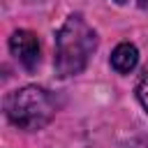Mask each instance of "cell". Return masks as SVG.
Returning <instances> with one entry per match:
<instances>
[{"label": "cell", "instance_id": "obj_7", "mask_svg": "<svg viewBox=\"0 0 148 148\" xmlns=\"http://www.w3.org/2000/svg\"><path fill=\"white\" fill-rule=\"evenodd\" d=\"M116 2H118V5H125V2H127V0H116Z\"/></svg>", "mask_w": 148, "mask_h": 148}, {"label": "cell", "instance_id": "obj_3", "mask_svg": "<svg viewBox=\"0 0 148 148\" xmlns=\"http://www.w3.org/2000/svg\"><path fill=\"white\" fill-rule=\"evenodd\" d=\"M9 51L28 72L39 65V39L30 30H16L9 37Z\"/></svg>", "mask_w": 148, "mask_h": 148}, {"label": "cell", "instance_id": "obj_6", "mask_svg": "<svg viewBox=\"0 0 148 148\" xmlns=\"http://www.w3.org/2000/svg\"><path fill=\"white\" fill-rule=\"evenodd\" d=\"M148 5V0H139V7H146Z\"/></svg>", "mask_w": 148, "mask_h": 148}, {"label": "cell", "instance_id": "obj_1", "mask_svg": "<svg viewBox=\"0 0 148 148\" xmlns=\"http://www.w3.org/2000/svg\"><path fill=\"white\" fill-rule=\"evenodd\" d=\"M97 49V32L81 16L72 14L56 35V72L60 76L81 74Z\"/></svg>", "mask_w": 148, "mask_h": 148}, {"label": "cell", "instance_id": "obj_2", "mask_svg": "<svg viewBox=\"0 0 148 148\" xmlns=\"http://www.w3.org/2000/svg\"><path fill=\"white\" fill-rule=\"evenodd\" d=\"M5 113L18 130H42L56 116V99L42 86H23L5 97Z\"/></svg>", "mask_w": 148, "mask_h": 148}, {"label": "cell", "instance_id": "obj_4", "mask_svg": "<svg viewBox=\"0 0 148 148\" xmlns=\"http://www.w3.org/2000/svg\"><path fill=\"white\" fill-rule=\"evenodd\" d=\"M136 62H139V51H136V46L130 44V42L118 44V46L113 49V53H111V67H113L118 74H130V72L136 67Z\"/></svg>", "mask_w": 148, "mask_h": 148}, {"label": "cell", "instance_id": "obj_5", "mask_svg": "<svg viewBox=\"0 0 148 148\" xmlns=\"http://www.w3.org/2000/svg\"><path fill=\"white\" fill-rule=\"evenodd\" d=\"M136 99L143 106V111L148 113V65L139 74V81H136Z\"/></svg>", "mask_w": 148, "mask_h": 148}]
</instances>
